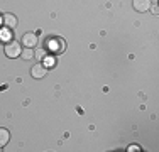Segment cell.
I'll return each instance as SVG.
<instances>
[{"label": "cell", "mask_w": 159, "mask_h": 152, "mask_svg": "<svg viewBox=\"0 0 159 152\" xmlns=\"http://www.w3.org/2000/svg\"><path fill=\"white\" fill-rule=\"evenodd\" d=\"M46 51L51 54H61L64 51V41L61 37H49L46 41Z\"/></svg>", "instance_id": "1"}, {"label": "cell", "mask_w": 159, "mask_h": 152, "mask_svg": "<svg viewBox=\"0 0 159 152\" xmlns=\"http://www.w3.org/2000/svg\"><path fill=\"white\" fill-rule=\"evenodd\" d=\"M3 52H5L7 58L14 59V58H19V56H20L22 47H20V44H19L17 41H10V42L5 44V49H3Z\"/></svg>", "instance_id": "2"}, {"label": "cell", "mask_w": 159, "mask_h": 152, "mask_svg": "<svg viewBox=\"0 0 159 152\" xmlns=\"http://www.w3.org/2000/svg\"><path fill=\"white\" fill-rule=\"evenodd\" d=\"M46 74H48V68L44 66L43 63H37V64H34V66L31 68V76L34 79H41V78H44Z\"/></svg>", "instance_id": "3"}, {"label": "cell", "mask_w": 159, "mask_h": 152, "mask_svg": "<svg viewBox=\"0 0 159 152\" xmlns=\"http://www.w3.org/2000/svg\"><path fill=\"white\" fill-rule=\"evenodd\" d=\"M132 7H134L137 12L144 14L151 9V0H134V2H132Z\"/></svg>", "instance_id": "4"}, {"label": "cell", "mask_w": 159, "mask_h": 152, "mask_svg": "<svg viewBox=\"0 0 159 152\" xmlns=\"http://www.w3.org/2000/svg\"><path fill=\"white\" fill-rule=\"evenodd\" d=\"M22 44H24L25 47H34V46L37 44V34L25 32L24 36H22Z\"/></svg>", "instance_id": "5"}, {"label": "cell", "mask_w": 159, "mask_h": 152, "mask_svg": "<svg viewBox=\"0 0 159 152\" xmlns=\"http://www.w3.org/2000/svg\"><path fill=\"white\" fill-rule=\"evenodd\" d=\"M2 22H3V25H5L9 30H12V29L17 27V17L14 14H5L2 17Z\"/></svg>", "instance_id": "6"}, {"label": "cell", "mask_w": 159, "mask_h": 152, "mask_svg": "<svg viewBox=\"0 0 159 152\" xmlns=\"http://www.w3.org/2000/svg\"><path fill=\"white\" fill-rule=\"evenodd\" d=\"M10 140V134L7 128H0V147L7 145V142Z\"/></svg>", "instance_id": "7"}, {"label": "cell", "mask_w": 159, "mask_h": 152, "mask_svg": "<svg viewBox=\"0 0 159 152\" xmlns=\"http://www.w3.org/2000/svg\"><path fill=\"white\" fill-rule=\"evenodd\" d=\"M20 58L22 59H32L34 58V51H32V47H25V49H22V52H20Z\"/></svg>", "instance_id": "8"}, {"label": "cell", "mask_w": 159, "mask_h": 152, "mask_svg": "<svg viewBox=\"0 0 159 152\" xmlns=\"http://www.w3.org/2000/svg\"><path fill=\"white\" fill-rule=\"evenodd\" d=\"M34 56H37L39 59H44L46 58V51H37V52H34Z\"/></svg>", "instance_id": "9"}, {"label": "cell", "mask_w": 159, "mask_h": 152, "mask_svg": "<svg viewBox=\"0 0 159 152\" xmlns=\"http://www.w3.org/2000/svg\"><path fill=\"white\" fill-rule=\"evenodd\" d=\"M151 10H152V14H154V15H157V14H159V9H157V5H151Z\"/></svg>", "instance_id": "10"}, {"label": "cell", "mask_w": 159, "mask_h": 152, "mask_svg": "<svg viewBox=\"0 0 159 152\" xmlns=\"http://www.w3.org/2000/svg\"><path fill=\"white\" fill-rule=\"evenodd\" d=\"M129 150H139V147L137 145H130V147H129Z\"/></svg>", "instance_id": "11"}]
</instances>
